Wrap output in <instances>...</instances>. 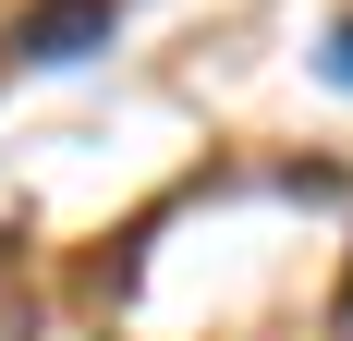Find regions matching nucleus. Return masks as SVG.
Listing matches in <instances>:
<instances>
[{"instance_id":"f257e3e1","label":"nucleus","mask_w":353,"mask_h":341,"mask_svg":"<svg viewBox=\"0 0 353 341\" xmlns=\"http://www.w3.org/2000/svg\"><path fill=\"white\" fill-rule=\"evenodd\" d=\"M98 37H110V0H37L25 25H12V49L25 61H85Z\"/></svg>"},{"instance_id":"f03ea898","label":"nucleus","mask_w":353,"mask_h":341,"mask_svg":"<svg viewBox=\"0 0 353 341\" xmlns=\"http://www.w3.org/2000/svg\"><path fill=\"white\" fill-rule=\"evenodd\" d=\"M329 86H353V12L329 25Z\"/></svg>"}]
</instances>
